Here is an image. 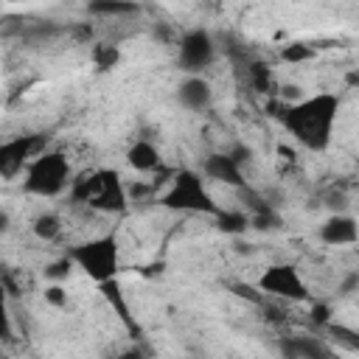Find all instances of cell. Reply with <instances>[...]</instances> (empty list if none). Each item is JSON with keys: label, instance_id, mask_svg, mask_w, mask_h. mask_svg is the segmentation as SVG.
Here are the masks:
<instances>
[{"label": "cell", "instance_id": "6da1fadb", "mask_svg": "<svg viewBox=\"0 0 359 359\" xmlns=\"http://www.w3.org/2000/svg\"><path fill=\"white\" fill-rule=\"evenodd\" d=\"M342 95L337 93H314L300 101H289L278 118L283 129L309 151H325L334 140V126L339 121Z\"/></svg>", "mask_w": 359, "mask_h": 359}, {"label": "cell", "instance_id": "7a4b0ae2", "mask_svg": "<svg viewBox=\"0 0 359 359\" xmlns=\"http://www.w3.org/2000/svg\"><path fill=\"white\" fill-rule=\"evenodd\" d=\"M70 196L76 202L90 205L98 213H123L129 208L126 182L115 168H93L73 180Z\"/></svg>", "mask_w": 359, "mask_h": 359}, {"label": "cell", "instance_id": "3957f363", "mask_svg": "<svg viewBox=\"0 0 359 359\" xmlns=\"http://www.w3.org/2000/svg\"><path fill=\"white\" fill-rule=\"evenodd\" d=\"M157 205L165 210L202 213V216H216L222 210V205L208 191V180L202 177V171H194V168L174 171L165 191L157 196Z\"/></svg>", "mask_w": 359, "mask_h": 359}, {"label": "cell", "instance_id": "277c9868", "mask_svg": "<svg viewBox=\"0 0 359 359\" xmlns=\"http://www.w3.org/2000/svg\"><path fill=\"white\" fill-rule=\"evenodd\" d=\"M70 185H73V165L67 154L59 149H48L45 154H39L22 174V191L39 199H53L70 191Z\"/></svg>", "mask_w": 359, "mask_h": 359}, {"label": "cell", "instance_id": "5b68a950", "mask_svg": "<svg viewBox=\"0 0 359 359\" xmlns=\"http://www.w3.org/2000/svg\"><path fill=\"white\" fill-rule=\"evenodd\" d=\"M67 255L76 261V266L98 286L118 280L121 272V244L115 233H104L95 238H87L67 250Z\"/></svg>", "mask_w": 359, "mask_h": 359}, {"label": "cell", "instance_id": "8992f818", "mask_svg": "<svg viewBox=\"0 0 359 359\" xmlns=\"http://www.w3.org/2000/svg\"><path fill=\"white\" fill-rule=\"evenodd\" d=\"M50 137L39 135V132H28V135H14L8 140L0 143V177L3 180H17L20 174H25V168L48 151Z\"/></svg>", "mask_w": 359, "mask_h": 359}, {"label": "cell", "instance_id": "52a82bcc", "mask_svg": "<svg viewBox=\"0 0 359 359\" xmlns=\"http://www.w3.org/2000/svg\"><path fill=\"white\" fill-rule=\"evenodd\" d=\"M216 62V39L205 25H194L177 39V65L185 76H202L205 67Z\"/></svg>", "mask_w": 359, "mask_h": 359}, {"label": "cell", "instance_id": "ba28073f", "mask_svg": "<svg viewBox=\"0 0 359 359\" xmlns=\"http://www.w3.org/2000/svg\"><path fill=\"white\" fill-rule=\"evenodd\" d=\"M255 289L264 297H278V300H292V303L309 300V283L303 280L294 264H269L258 275Z\"/></svg>", "mask_w": 359, "mask_h": 359}, {"label": "cell", "instance_id": "9c48e42d", "mask_svg": "<svg viewBox=\"0 0 359 359\" xmlns=\"http://www.w3.org/2000/svg\"><path fill=\"white\" fill-rule=\"evenodd\" d=\"M202 177L210 180V182L236 188V191H244V188H247L244 168H241L227 151H210V154H205V157H202Z\"/></svg>", "mask_w": 359, "mask_h": 359}, {"label": "cell", "instance_id": "30bf717a", "mask_svg": "<svg viewBox=\"0 0 359 359\" xmlns=\"http://www.w3.org/2000/svg\"><path fill=\"white\" fill-rule=\"evenodd\" d=\"M317 238L325 247H351L359 244V219L351 213H331L317 227Z\"/></svg>", "mask_w": 359, "mask_h": 359}, {"label": "cell", "instance_id": "8fae6325", "mask_svg": "<svg viewBox=\"0 0 359 359\" xmlns=\"http://www.w3.org/2000/svg\"><path fill=\"white\" fill-rule=\"evenodd\" d=\"M177 104L188 112H205L210 109L213 104V87L205 76H185L180 84H177V93H174Z\"/></svg>", "mask_w": 359, "mask_h": 359}, {"label": "cell", "instance_id": "7c38bea8", "mask_svg": "<svg viewBox=\"0 0 359 359\" xmlns=\"http://www.w3.org/2000/svg\"><path fill=\"white\" fill-rule=\"evenodd\" d=\"M126 163H129L135 171H140V174H151V171H160V168H163V154H160V149H157L151 140L140 137V140L129 143V149H126Z\"/></svg>", "mask_w": 359, "mask_h": 359}, {"label": "cell", "instance_id": "4fadbf2b", "mask_svg": "<svg viewBox=\"0 0 359 359\" xmlns=\"http://www.w3.org/2000/svg\"><path fill=\"white\" fill-rule=\"evenodd\" d=\"M213 222H216V230L224 233V236H230V238H241V236H247V230H250V213H244V210L222 208V210L213 216Z\"/></svg>", "mask_w": 359, "mask_h": 359}, {"label": "cell", "instance_id": "5bb4252c", "mask_svg": "<svg viewBox=\"0 0 359 359\" xmlns=\"http://www.w3.org/2000/svg\"><path fill=\"white\" fill-rule=\"evenodd\" d=\"M87 11L95 17H112L115 20V17H135L140 11V6L126 3V0H98V3H90Z\"/></svg>", "mask_w": 359, "mask_h": 359}, {"label": "cell", "instance_id": "9a60e30c", "mask_svg": "<svg viewBox=\"0 0 359 359\" xmlns=\"http://www.w3.org/2000/svg\"><path fill=\"white\" fill-rule=\"evenodd\" d=\"M62 227H65L62 224V216L59 213H50V210L34 216V222H31V230H34V236L39 241H56L62 236Z\"/></svg>", "mask_w": 359, "mask_h": 359}, {"label": "cell", "instance_id": "2e32d148", "mask_svg": "<svg viewBox=\"0 0 359 359\" xmlns=\"http://www.w3.org/2000/svg\"><path fill=\"white\" fill-rule=\"evenodd\" d=\"M73 269H76V261L65 252V255H59V258H53V261L45 264L42 278H45L48 283H65V280L73 275Z\"/></svg>", "mask_w": 359, "mask_h": 359}, {"label": "cell", "instance_id": "e0dca14e", "mask_svg": "<svg viewBox=\"0 0 359 359\" xmlns=\"http://www.w3.org/2000/svg\"><path fill=\"white\" fill-rule=\"evenodd\" d=\"M90 59H93V65H95L98 70H112V67H118V62H121V48L112 45V42H98V45H93Z\"/></svg>", "mask_w": 359, "mask_h": 359}, {"label": "cell", "instance_id": "ac0fdd59", "mask_svg": "<svg viewBox=\"0 0 359 359\" xmlns=\"http://www.w3.org/2000/svg\"><path fill=\"white\" fill-rule=\"evenodd\" d=\"M280 59L286 65H303V62L317 59V50L311 45H306V42H289V45L280 48Z\"/></svg>", "mask_w": 359, "mask_h": 359}, {"label": "cell", "instance_id": "d6986e66", "mask_svg": "<svg viewBox=\"0 0 359 359\" xmlns=\"http://www.w3.org/2000/svg\"><path fill=\"white\" fill-rule=\"evenodd\" d=\"M250 81H252V87H255L258 93H269V90H272V70H269L264 62H255V65L250 67Z\"/></svg>", "mask_w": 359, "mask_h": 359}, {"label": "cell", "instance_id": "ffe728a7", "mask_svg": "<svg viewBox=\"0 0 359 359\" xmlns=\"http://www.w3.org/2000/svg\"><path fill=\"white\" fill-rule=\"evenodd\" d=\"M42 294H45V303L53 306V309H67V303H70V297H67L62 283H48V289Z\"/></svg>", "mask_w": 359, "mask_h": 359}, {"label": "cell", "instance_id": "44dd1931", "mask_svg": "<svg viewBox=\"0 0 359 359\" xmlns=\"http://www.w3.org/2000/svg\"><path fill=\"white\" fill-rule=\"evenodd\" d=\"M227 154L244 168V163H252V149L250 146H244V143H236L233 149H227Z\"/></svg>", "mask_w": 359, "mask_h": 359}, {"label": "cell", "instance_id": "7402d4cb", "mask_svg": "<svg viewBox=\"0 0 359 359\" xmlns=\"http://www.w3.org/2000/svg\"><path fill=\"white\" fill-rule=\"evenodd\" d=\"M311 320L320 325H331V309L325 303H314L311 306Z\"/></svg>", "mask_w": 359, "mask_h": 359}, {"label": "cell", "instance_id": "603a6c76", "mask_svg": "<svg viewBox=\"0 0 359 359\" xmlns=\"http://www.w3.org/2000/svg\"><path fill=\"white\" fill-rule=\"evenodd\" d=\"M230 241H233V252H236V255H252V252H255V244L247 241L244 236H241V238H230Z\"/></svg>", "mask_w": 359, "mask_h": 359}, {"label": "cell", "instance_id": "cb8c5ba5", "mask_svg": "<svg viewBox=\"0 0 359 359\" xmlns=\"http://www.w3.org/2000/svg\"><path fill=\"white\" fill-rule=\"evenodd\" d=\"M353 286H359V275H351L345 283H342V294H351V289Z\"/></svg>", "mask_w": 359, "mask_h": 359}, {"label": "cell", "instance_id": "d4e9b609", "mask_svg": "<svg viewBox=\"0 0 359 359\" xmlns=\"http://www.w3.org/2000/svg\"><path fill=\"white\" fill-rule=\"evenodd\" d=\"M140 356H143V353H140L137 348H132V351H126V353H123L121 359H140Z\"/></svg>", "mask_w": 359, "mask_h": 359}]
</instances>
